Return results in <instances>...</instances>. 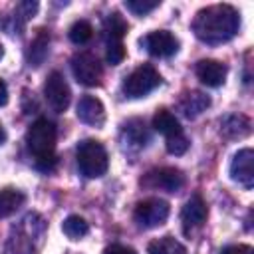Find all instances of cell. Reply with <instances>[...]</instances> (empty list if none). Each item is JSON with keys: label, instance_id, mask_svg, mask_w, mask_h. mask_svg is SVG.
<instances>
[{"label": "cell", "instance_id": "cell-15", "mask_svg": "<svg viewBox=\"0 0 254 254\" xmlns=\"http://www.w3.org/2000/svg\"><path fill=\"white\" fill-rule=\"evenodd\" d=\"M220 133L226 139H242L250 135V119L244 115H228L220 123Z\"/></svg>", "mask_w": 254, "mask_h": 254}, {"label": "cell", "instance_id": "cell-21", "mask_svg": "<svg viewBox=\"0 0 254 254\" xmlns=\"http://www.w3.org/2000/svg\"><path fill=\"white\" fill-rule=\"evenodd\" d=\"M62 230H64V234H65L67 238L79 240V238H83V236L89 232V224L85 222V218H81V216H77V214H69V216L62 222Z\"/></svg>", "mask_w": 254, "mask_h": 254}, {"label": "cell", "instance_id": "cell-12", "mask_svg": "<svg viewBox=\"0 0 254 254\" xmlns=\"http://www.w3.org/2000/svg\"><path fill=\"white\" fill-rule=\"evenodd\" d=\"M75 113L79 117V121L87 123V125H93V127H99L103 125L105 121V107L103 103L93 97V95H83L79 101H77V107H75Z\"/></svg>", "mask_w": 254, "mask_h": 254}, {"label": "cell", "instance_id": "cell-25", "mask_svg": "<svg viewBox=\"0 0 254 254\" xmlns=\"http://www.w3.org/2000/svg\"><path fill=\"white\" fill-rule=\"evenodd\" d=\"M187 149H189V139L185 137V133L167 139V151H169L171 155H185Z\"/></svg>", "mask_w": 254, "mask_h": 254}, {"label": "cell", "instance_id": "cell-1", "mask_svg": "<svg viewBox=\"0 0 254 254\" xmlns=\"http://www.w3.org/2000/svg\"><path fill=\"white\" fill-rule=\"evenodd\" d=\"M238 28H240V16L228 4L206 6L196 12V18L192 22L194 36L200 42L212 46L232 40L238 34Z\"/></svg>", "mask_w": 254, "mask_h": 254}, {"label": "cell", "instance_id": "cell-11", "mask_svg": "<svg viewBox=\"0 0 254 254\" xmlns=\"http://www.w3.org/2000/svg\"><path fill=\"white\" fill-rule=\"evenodd\" d=\"M206 214H208V208H206V202L202 200L200 194H192L183 210H181V220H183V228L187 234H190L194 228L202 226V222L206 220Z\"/></svg>", "mask_w": 254, "mask_h": 254}, {"label": "cell", "instance_id": "cell-17", "mask_svg": "<svg viewBox=\"0 0 254 254\" xmlns=\"http://www.w3.org/2000/svg\"><path fill=\"white\" fill-rule=\"evenodd\" d=\"M50 34L46 32V30H40L38 34H36V38L32 40V44H30V48H28V64L30 65H34V67H38V65H42V62L46 60V56H48V52H50Z\"/></svg>", "mask_w": 254, "mask_h": 254}, {"label": "cell", "instance_id": "cell-23", "mask_svg": "<svg viewBox=\"0 0 254 254\" xmlns=\"http://www.w3.org/2000/svg\"><path fill=\"white\" fill-rule=\"evenodd\" d=\"M123 133L127 135V139H129V143H133L135 147H143V145H147V141H149V135H147V131H145V125H143V121H129L127 125H125V129H123Z\"/></svg>", "mask_w": 254, "mask_h": 254}, {"label": "cell", "instance_id": "cell-13", "mask_svg": "<svg viewBox=\"0 0 254 254\" xmlns=\"http://www.w3.org/2000/svg\"><path fill=\"white\" fill-rule=\"evenodd\" d=\"M194 73L196 77L208 85V87H218L224 83L226 79V73H228V67L216 60H200L194 67Z\"/></svg>", "mask_w": 254, "mask_h": 254}, {"label": "cell", "instance_id": "cell-20", "mask_svg": "<svg viewBox=\"0 0 254 254\" xmlns=\"http://www.w3.org/2000/svg\"><path fill=\"white\" fill-rule=\"evenodd\" d=\"M103 32H105V38L109 42H121V38L127 32V22L121 18V14L113 12L107 16V20L103 24Z\"/></svg>", "mask_w": 254, "mask_h": 254}, {"label": "cell", "instance_id": "cell-9", "mask_svg": "<svg viewBox=\"0 0 254 254\" xmlns=\"http://www.w3.org/2000/svg\"><path fill=\"white\" fill-rule=\"evenodd\" d=\"M230 177L244 189H252L254 185V151L250 147L240 149L230 163Z\"/></svg>", "mask_w": 254, "mask_h": 254}, {"label": "cell", "instance_id": "cell-22", "mask_svg": "<svg viewBox=\"0 0 254 254\" xmlns=\"http://www.w3.org/2000/svg\"><path fill=\"white\" fill-rule=\"evenodd\" d=\"M67 34H69V40H71L75 46H83L85 42L91 40V36H93V28H91L89 22H85V20H77V22L71 24V28H69Z\"/></svg>", "mask_w": 254, "mask_h": 254}, {"label": "cell", "instance_id": "cell-31", "mask_svg": "<svg viewBox=\"0 0 254 254\" xmlns=\"http://www.w3.org/2000/svg\"><path fill=\"white\" fill-rule=\"evenodd\" d=\"M2 56H4V48H2V44H0V60H2Z\"/></svg>", "mask_w": 254, "mask_h": 254}, {"label": "cell", "instance_id": "cell-27", "mask_svg": "<svg viewBox=\"0 0 254 254\" xmlns=\"http://www.w3.org/2000/svg\"><path fill=\"white\" fill-rule=\"evenodd\" d=\"M220 254H254V250L248 244H232V246L222 248Z\"/></svg>", "mask_w": 254, "mask_h": 254}, {"label": "cell", "instance_id": "cell-19", "mask_svg": "<svg viewBox=\"0 0 254 254\" xmlns=\"http://www.w3.org/2000/svg\"><path fill=\"white\" fill-rule=\"evenodd\" d=\"M24 200H26L24 192H20L16 189H4V190H0V218L10 216L12 212H16V208L22 206Z\"/></svg>", "mask_w": 254, "mask_h": 254}, {"label": "cell", "instance_id": "cell-26", "mask_svg": "<svg viewBox=\"0 0 254 254\" xmlns=\"http://www.w3.org/2000/svg\"><path fill=\"white\" fill-rule=\"evenodd\" d=\"M107 62L111 65H117L123 62L125 58V48H123V42H107Z\"/></svg>", "mask_w": 254, "mask_h": 254}, {"label": "cell", "instance_id": "cell-16", "mask_svg": "<svg viewBox=\"0 0 254 254\" xmlns=\"http://www.w3.org/2000/svg\"><path fill=\"white\" fill-rule=\"evenodd\" d=\"M153 127H155V131H159V133L165 135L167 139H171V137L183 133V127H181L179 119H177L171 111H167V109H159V111L155 113V117H153Z\"/></svg>", "mask_w": 254, "mask_h": 254}, {"label": "cell", "instance_id": "cell-24", "mask_svg": "<svg viewBox=\"0 0 254 254\" xmlns=\"http://www.w3.org/2000/svg\"><path fill=\"white\" fill-rule=\"evenodd\" d=\"M159 0H125V8L137 16H145L149 12H153L155 8H159Z\"/></svg>", "mask_w": 254, "mask_h": 254}, {"label": "cell", "instance_id": "cell-29", "mask_svg": "<svg viewBox=\"0 0 254 254\" xmlns=\"http://www.w3.org/2000/svg\"><path fill=\"white\" fill-rule=\"evenodd\" d=\"M6 103H8V87H6V83L0 79V107L6 105Z\"/></svg>", "mask_w": 254, "mask_h": 254}, {"label": "cell", "instance_id": "cell-14", "mask_svg": "<svg viewBox=\"0 0 254 254\" xmlns=\"http://www.w3.org/2000/svg\"><path fill=\"white\" fill-rule=\"evenodd\" d=\"M208 105H210V97H208V95H204V93H200V91H189V93L183 95V99H181V103H179V109H181V113H183L185 117L194 119V117H198L202 111H206Z\"/></svg>", "mask_w": 254, "mask_h": 254}, {"label": "cell", "instance_id": "cell-18", "mask_svg": "<svg viewBox=\"0 0 254 254\" xmlns=\"http://www.w3.org/2000/svg\"><path fill=\"white\" fill-rule=\"evenodd\" d=\"M147 254H187V248L173 236H163L147 246Z\"/></svg>", "mask_w": 254, "mask_h": 254}, {"label": "cell", "instance_id": "cell-10", "mask_svg": "<svg viewBox=\"0 0 254 254\" xmlns=\"http://www.w3.org/2000/svg\"><path fill=\"white\" fill-rule=\"evenodd\" d=\"M141 44L151 56H157V58H169L179 52V40L167 30H157L147 34L141 40Z\"/></svg>", "mask_w": 254, "mask_h": 254}, {"label": "cell", "instance_id": "cell-30", "mask_svg": "<svg viewBox=\"0 0 254 254\" xmlns=\"http://www.w3.org/2000/svg\"><path fill=\"white\" fill-rule=\"evenodd\" d=\"M6 141V131H4V127H2V123H0V145Z\"/></svg>", "mask_w": 254, "mask_h": 254}, {"label": "cell", "instance_id": "cell-3", "mask_svg": "<svg viewBox=\"0 0 254 254\" xmlns=\"http://www.w3.org/2000/svg\"><path fill=\"white\" fill-rule=\"evenodd\" d=\"M75 157H77V167L81 171L83 177L87 179H97L101 175L107 173L109 169V157H107V151L105 147L95 141V139H85L77 145V151H75Z\"/></svg>", "mask_w": 254, "mask_h": 254}, {"label": "cell", "instance_id": "cell-6", "mask_svg": "<svg viewBox=\"0 0 254 254\" xmlns=\"http://www.w3.org/2000/svg\"><path fill=\"white\" fill-rule=\"evenodd\" d=\"M71 71H73L75 79L81 85H87V87L99 85L101 75H103V69H101L99 60L93 54H87V52L75 54L71 58Z\"/></svg>", "mask_w": 254, "mask_h": 254}, {"label": "cell", "instance_id": "cell-8", "mask_svg": "<svg viewBox=\"0 0 254 254\" xmlns=\"http://www.w3.org/2000/svg\"><path fill=\"white\" fill-rule=\"evenodd\" d=\"M141 185L149 189H163L167 192H177L185 185V175L175 167H161V169L149 171L141 179Z\"/></svg>", "mask_w": 254, "mask_h": 254}, {"label": "cell", "instance_id": "cell-4", "mask_svg": "<svg viewBox=\"0 0 254 254\" xmlns=\"http://www.w3.org/2000/svg\"><path fill=\"white\" fill-rule=\"evenodd\" d=\"M159 85H161V75H159V71H157L153 65L143 64V65H139L137 69H133V71L125 77V81H123V93H125L127 97L137 99V97H145L147 93H151V91L157 89Z\"/></svg>", "mask_w": 254, "mask_h": 254}, {"label": "cell", "instance_id": "cell-5", "mask_svg": "<svg viewBox=\"0 0 254 254\" xmlns=\"http://www.w3.org/2000/svg\"><path fill=\"white\" fill-rule=\"evenodd\" d=\"M169 212H171V206H169L167 200H163V198H147V200H141L135 206L133 218H135L139 228H157L167 220Z\"/></svg>", "mask_w": 254, "mask_h": 254}, {"label": "cell", "instance_id": "cell-28", "mask_svg": "<svg viewBox=\"0 0 254 254\" xmlns=\"http://www.w3.org/2000/svg\"><path fill=\"white\" fill-rule=\"evenodd\" d=\"M103 254H137V252L129 246H123V244H111L103 250Z\"/></svg>", "mask_w": 254, "mask_h": 254}, {"label": "cell", "instance_id": "cell-7", "mask_svg": "<svg viewBox=\"0 0 254 254\" xmlns=\"http://www.w3.org/2000/svg\"><path fill=\"white\" fill-rule=\"evenodd\" d=\"M44 95H46L48 105L56 113H62L67 109L69 99H71V91H69V85L60 71H52L48 75V79L44 83Z\"/></svg>", "mask_w": 254, "mask_h": 254}, {"label": "cell", "instance_id": "cell-2", "mask_svg": "<svg viewBox=\"0 0 254 254\" xmlns=\"http://www.w3.org/2000/svg\"><path fill=\"white\" fill-rule=\"evenodd\" d=\"M26 145L34 155L36 169H40L42 173H50L56 167V125L52 121H48L46 117L36 119L26 131Z\"/></svg>", "mask_w": 254, "mask_h": 254}]
</instances>
